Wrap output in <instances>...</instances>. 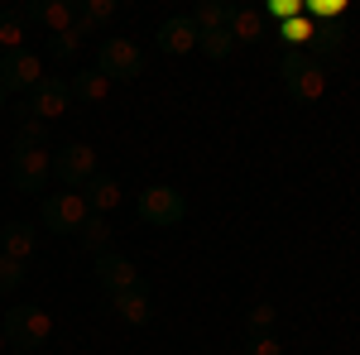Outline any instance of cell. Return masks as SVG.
Listing matches in <instances>:
<instances>
[{
	"label": "cell",
	"mask_w": 360,
	"mask_h": 355,
	"mask_svg": "<svg viewBox=\"0 0 360 355\" xmlns=\"http://www.w3.org/2000/svg\"><path fill=\"white\" fill-rule=\"evenodd\" d=\"M0 336H5L15 351H29V355H34V346H44V341L53 336V317H49L39 302H20V307H10V312H5Z\"/></svg>",
	"instance_id": "cell-1"
},
{
	"label": "cell",
	"mask_w": 360,
	"mask_h": 355,
	"mask_svg": "<svg viewBox=\"0 0 360 355\" xmlns=\"http://www.w3.org/2000/svg\"><path fill=\"white\" fill-rule=\"evenodd\" d=\"M278 77L288 86V96L298 106H307V101H317L327 91V63H312L307 53H283L278 58Z\"/></svg>",
	"instance_id": "cell-2"
},
{
	"label": "cell",
	"mask_w": 360,
	"mask_h": 355,
	"mask_svg": "<svg viewBox=\"0 0 360 355\" xmlns=\"http://www.w3.org/2000/svg\"><path fill=\"white\" fill-rule=\"evenodd\" d=\"M96 72H101L106 82H135L139 72H144V49H139L135 39H101V49H96Z\"/></svg>",
	"instance_id": "cell-3"
},
{
	"label": "cell",
	"mask_w": 360,
	"mask_h": 355,
	"mask_svg": "<svg viewBox=\"0 0 360 355\" xmlns=\"http://www.w3.org/2000/svg\"><path fill=\"white\" fill-rule=\"evenodd\" d=\"M135 212L144 226H178V221H188V197L178 188H168V183H149L139 192Z\"/></svg>",
	"instance_id": "cell-4"
},
{
	"label": "cell",
	"mask_w": 360,
	"mask_h": 355,
	"mask_svg": "<svg viewBox=\"0 0 360 355\" xmlns=\"http://www.w3.org/2000/svg\"><path fill=\"white\" fill-rule=\"evenodd\" d=\"M39 217H44V231H53V235H77L91 212H86L82 192H49Z\"/></svg>",
	"instance_id": "cell-5"
},
{
	"label": "cell",
	"mask_w": 360,
	"mask_h": 355,
	"mask_svg": "<svg viewBox=\"0 0 360 355\" xmlns=\"http://www.w3.org/2000/svg\"><path fill=\"white\" fill-rule=\"evenodd\" d=\"M53 178V154L44 149H10V183L25 197H39Z\"/></svg>",
	"instance_id": "cell-6"
},
{
	"label": "cell",
	"mask_w": 360,
	"mask_h": 355,
	"mask_svg": "<svg viewBox=\"0 0 360 355\" xmlns=\"http://www.w3.org/2000/svg\"><path fill=\"white\" fill-rule=\"evenodd\" d=\"M53 178L68 192H82L86 178H96V149H91V144H77V139L63 144V149L53 154Z\"/></svg>",
	"instance_id": "cell-7"
},
{
	"label": "cell",
	"mask_w": 360,
	"mask_h": 355,
	"mask_svg": "<svg viewBox=\"0 0 360 355\" xmlns=\"http://www.w3.org/2000/svg\"><path fill=\"white\" fill-rule=\"evenodd\" d=\"M39 82H44L39 53H29V49H15V53L0 58V86H5V96H15V91H34Z\"/></svg>",
	"instance_id": "cell-8"
},
{
	"label": "cell",
	"mask_w": 360,
	"mask_h": 355,
	"mask_svg": "<svg viewBox=\"0 0 360 355\" xmlns=\"http://www.w3.org/2000/svg\"><path fill=\"white\" fill-rule=\"evenodd\" d=\"M96 283H101V288L115 298V293H125V288L144 283V273L135 269V259H125V254L106 250V254H96Z\"/></svg>",
	"instance_id": "cell-9"
},
{
	"label": "cell",
	"mask_w": 360,
	"mask_h": 355,
	"mask_svg": "<svg viewBox=\"0 0 360 355\" xmlns=\"http://www.w3.org/2000/svg\"><path fill=\"white\" fill-rule=\"evenodd\" d=\"M20 20H25V25H44V29H53V34H63V29L77 25V0H29L25 10H20Z\"/></svg>",
	"instance_id": "cell-10"
},
{
	"label": "cell",
	"mask_w": 360,
	"mask_h": 355,
	"mask_svg": "<svg viewBox=\"0 0 360 355\" xmlns=\"http://www.w3.org/2000/svg\"><path fill=\"white\" fill-rule=\"evenodd\" d=\"M68 106H72V91H68V82H63V77H44V82L29 91V115H39L44 125H49V120H58Z\"/></svg>",
	"instance_id": "cell-11"
},
{
	"label": "cell",
	"mask_w": 360,
	"mask_h": 355,
	"mask_svg": "<svg viewBox=\"0 0 360 355\" xmlns=\"http://www.w3.org/2000/svg\"><path fill=\"white\" fill-rule=\"evenodd\" d=\"M154 44H159L168 58L193 53V49H197V25H193V15H168L164 25H159V34H154Z\"/></svg>",
	"instance_id": "cell-12"
},
{
	"label": "cell",
	"mask_w": 360,
	"mask_h": 355,
	"mask_svg": "<svg viewBox=\"0 0 360 355\" xmlns=\"http://www.w3.org/2000/svg\"><path fill=\"white\" fill-rule=\"evenodd\" d=\"M111 307H115V317H120V322H130V327H144V322H154V293H149V283H135V288L115 293Z\"/></svg>",
	"instance_id": "cell-13"
},
{
	"label": "cell",
	"mask_w": 360,
	"mask_h": 355,
	"mask_svg": "<svg viewBox=\"0 0 360 355\" xmlns=\"http://www.w3.org/2000/svg\"><path fill=\"white\" fill-rule=\"evenodd\" d=\"M34 245H39V231L29 221H5L0 226V254H10V259L25 264L29 254H34Z\"/></svg>",
	"instance_id": "cell-14"
},
{
	"label": "cell",
	"mask_w": 360,
	"mask_h": 355,
	"mask_svg": "<svg viewBox=\"0 0 360 355\" xmlns=\"http://www.w3.org/2000/svg\"><path fill=\"white\" fill-rule=\"evenodd\" d=\"M231 39H236V44H264V39H269V20L259 15V5H236V15H231Z\"/></svg>",
	"instance_id": "cell-15"
},
{
	"label": "cell",
	"mask_w": 360,
	"mask_h": 355,
	"mask_svg": "<svg viewBox=\"0 0 360 355\" xmlns=\"http://www.w3.org/2000/svg\"><path fill=\"white\" fill-rule=\"evenodd\" d=\"M82 202L91 217H106L115 202H120V183H115L111 173H96V178H86L82 183Z\"/></svg>",
	"instance_id": "cell-16"
},
{
	"label": "cell",
	"mask_w": 360,
	"mask_h": 355,
	"mask_svg": "<svg viewBox=\"0 0 360 355\" xmlns=\"http://www.w3.org/2000/svg\"><path fill=\"white\" fill-rule=\"evenodd\" d=\"M231 15H236V5H231V0H202V5H193L197 34H202V29H231Z\"/></svg>",
	"instance_id": "cell-17"
},
{
	"label": "cell",
	"mask_w": 360,
	"mask_h": 355,
	"mask_svg": "<svg viewBox=\"0 0 360 355\" xmlns=\"http://www.w3.org/2000/svg\"><path fill=\"white\" fill-rule=\"evenodd\" d=\"M49 144V125L39 120V115H29V106L20 110V130L10 139V149H44Z\"/></svg>",
	"instance_id": "cell-18"
},
{
	"label": "cell",
	"mask_w": 360,
	"mask_h": 355,
	"mask_svg": "<svg viewBox=\"0 0 360 355\" xmlns=\"http://www.w3.org/2000/svg\"><path fill=\"white\" fill-rule=\"evenodd\" d=\"M68 91H72V101H101V96L111 91V82H106L96 67H82V72L68 82Z\"/></svg>",
	"instance_id": "cell-19"
},
{
	"label": "cell",
	"mask_w": 360,
	"mask_h": 355,
	"mask_svg": "<svg viewBox=\"0 0 360 355\" xmlns=\"http://www.w3.org/2000/svg\"><path fill=\"white\" fill-rule=\"evenodd\" d=\"M77 245L91 250V254H106L111 250V226H106V217H86V226L77 231Z\"/></svg>",
	"instance_id": "cell-20"
},
{
	"label": "cell",
	"mask_w": 360,
	"mask_h": 355,
	"mask_svg": "<svg viewBox=\"0 0 360 355\" xmlns=\"http://www.w3.org/2000/svg\"><path fill=\"white\" fill-rule=\"evenodd\" d=\"M231 44H236L231 29H202V34H197V49L212 58V63H221V58L231 53Z\"/></svg>",
	"instance_id": "cell-21"
},
{
	"label": "cell",
	"mask_w": 360,
	"mask_h": 355,
	"mask_svg": "<svg viewBox=\"0 0 360 355\" xmlns=\"http://www.w3.org/2000/svg\"><path fill=\"white\" fill-rule=\"evenodd\" d=\"M20 39H25V20L15 10H0V53H15Z\"/></svg>",
	"instance_id": "cell-22"
},
{
	"label": "cell",
	"mask_w": 360,
	"mask_h": 355,
	"mask_svg": "<svg viewBox=\"0 0 360 355\" xmlns=\"http://www.w3.org/2000/svg\"><path fill=\"white\" fill-rule=\"evenodd\" d=\"M240 355H283V346L274 341V331H245Z\"/></svg>",
	"instance_id": "cell-23"
},
{
	"label": "cell",
	"mask_w": 360,
	"mask_h": 355,
	"mask_svg": "<svg viewBox=\"0 0 360 355\" xmlns=\"http://www.w3.org/2000/svg\"><path fill=\"white\" fill-rule=\"evenodd\" d=\"M20 283H25V264H20V259H10V254H0V298H5V293H15Z\"/></svg>",
	"instance_id": "cell-24"
},
{
	"label": "cell",
	"mask_w": 360,
	"mask_h": 355,
	"mask_svg": "<svg viewBox=\"0 0 360 355\" xmlns=\"http://www.w3.org/2000/svg\"><path fill=\"white\" fill-rule=\"evenodd\" d=\"M77 10H82V20H86V25H96V29H101V25H106V20L115 15V0H77Z\"/></svg>",
	"instance_id": "cell-25"
},
{
	"label": "cell",
	"mask_w": 360,
	"mask_h": 355,
	"mask_svg": "<svg viewBox=\"0 0 360 355\" xmlns=\"http://www.w3.org/2000/svg\"><path fill=\"white\" fill-rule=\"evenodd\" d=\"M77 49H82V34H77V29H63V34H53V44H49V53L63 58V63L77 53Z\"/></svg>",
	"instance_id": "cell-26"
},
{
	"label": "cell",
	"mask_w": 360,
	"mask_h": 355,
	"mask_svg": "<svg viewBox=\"0 0 360 355\" xmlns=\"http://www.w3.org/2000/svg\"><path fill=\"white\" fill-rule=\"evenodd\" d=\"M274 317H278L274 302H255V307H250V317H245V327L250 331H274Z\"/></svg>",
	"instance_id": "cell-27"
},
{
	"label": "cell",
	"mask_w": 360,
	"mask_h": 355,
	"mask_svg": "<svg viewBox=\"0 0 360 355\" xmlns=\"http://www.w3.org/2000/svg\"><path fill=\"white\" fill-rule=\"evenodd\" d=\"M5 101H10V96H5V86H0V110H5Z\"/></svg>",
	"instance_id": "cell-28"
},
{
	"label": "cell",
	"mask_w": 360,
	"mask_h": 355,
	"mask_svg": "<svg viewBox=\"0 0 360 355\" xmlns=\"http://www.w3.org/2000/svg\"><path fill=\"white\" fill-rule=\"evenodd\" d=\"M10 355H29V351H10Z\"/></svg>",
	"instance_id": "cell-29"
},
{
	"label": "cell",
	"mask_w": 360,
	"mask_h": 355,
	"mask_svg": "<svg viewBox=\"0 0 360 355\" xmlns=\"http://www.w3.org/2000/svg\"><path fill=\"white\" fill-rule=\"evenodd\" d=\"M0 58H5V53H0Z\"/></svg>",
	"instance_id": "cell-30"
}]
</instances>
